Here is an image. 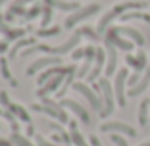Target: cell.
<instances>
[{"label": "cell", "instance_id": "9", "mask_svg": "<svg viewBox=\"0 0 150 146\" xmlns=\"http://www.w3.org/2000/svg\"><path fill=\"white\" fill-rule=\"evenodd\" d=\"M60 106L62 108H66V110H71L77 117H79L81 121H83L85 125H88L91 123V117H88V114H87V110H85L83 106H81L79 102H75V100H71V98H62L60 100Z\"/></svg>", "mask_w": 150, "mask_h": 146}, {"label": "cell", "instance_id": "41", "mask_svg": "<svg viewBox=\"0 0 150 146\" xmlns=\"http://www.w3.org/2000/svg\"><path fill=\"white\" fill-rule=\"evenodd\" d=\"M4 2H6V0H0V6H2V4H4Z\"/></svg>", "mask_w": 150, "mask_h": 146}, {"label": "cell", "instance_id": "24", "mask_svg": "<svg viewBox=\"0 0 150 146\" xmlns=\"http://www.w3.org/2000/svg\"><path fill=\"white\" fill-rule=\"evenodd\" d=\"M121 19L123 21H127V19H144V21H150V16L148 13H141V12H131V13H123Z\"/></svg>", "mask_w": 150, "mask_h": 146}, {"label": "cell", "instance_id": "16", "mask_svg": "<svg viewBox=\"0 0 150 146\" xmlns=\"http://www.w3.org/2000/svg\"><path fill=\"white\" fill-rule=\"evenodd\" d=\"M27 2H31V0H13L12 6H10V10H8V13L4 16V21H12L18 13L19 16H21V13H27L25 10H23V6H25Z\"/></svg>", "mask_w": 150, "mask_h": 146}, {"label": "cell", "instance_id": "33", "mask_svg": "<svg viewBox=\"0 0 150 146\" xmlns=\"http://www.w3.org/2000/svg\"><path fill=\"white\" fill-rule=\"evenodd\" d=\"M35 140H37V144H39V146H56L54 142H48L44 137H40V135H35Z\"/></svg>", "mask_w": 150, "mask_h": 146}, {"label": "cell", "instance_id": "13", "mask_svg": "<svg viewBox=\"0 0 150 146\" xmlns=\"http://www.w3.org/2000/svg\"><path fill=\"white\" fill-rule=\"evenodd\" d=\"M27 29H12V27L8 25V23L4 21V18L0 16V33L6 37L8 40H13V39H21L23 35H25Z\"/></svg>", "mask_w": 150, "mask_h": 146}, {"label": "cell", "instance_id": "11", "mask_svg": "<svg viewBox=\"0 0 150 146\" xmlns=\"http://www.w3.org/2000/svg\"><path fill=\"white\" fill-rule=\"evenodd\" d=\"M64 77H67V75H56V77H52V79H48L39 90H37V96L46 98L48 94H52L54 90H58V87H60V85H62V81H64Z\"/></svg>", "mask_w": 150, "mask_h": 146}, {"label": "cell", "instance_id": "32", "mask_svg": "<svg viewBox=\"0 0 150 146\" xmlns=\"http://www.w3.org/2000/svg\"><path fill=\"white\" fill-rule=\"evenodd\" d=\"M39 13H42V8H40L39 4H35V6H33L31 10H29V12L25 13V19H33V18H37Z\"/></svg>", "mask_w": 150, "mask_h": 146}, {"label": "cell", "instance_id": "36", "mask_svg": "<svg viewBox=\"0 0 150 146\" xmlns=\"http://www.w3.org/2000/svg\"><path fill=\"white\" fill-rule=\"evenodd\" d=\"M88 142H91V146H102V142L98 140V137H94V135L88 137Z\"/></svg>", "mask_w": 150, "mask_h": 146}, {"label": "cell", "instance_id": "34", "mask_svg": "<svg viewBox=\"0 0 150 146\" xmlns=\"http://www.w3.org/2000/svg\"><path fill=\"white\" fill-rule=\"evenodd\" d=\"M46 127H48V129H52V131H56V133H64V129H62V125H58V123H54V121H50V123H46Z\"/></svg>", "mask_w": 150, "mask_h": 146}, {"label": "cell", "instance_id": "21", "mask_svg": "<svg viewBox=\"0 0 150 146\" xmlns=\"http://www.w3.org/2000/svg\"><path fill=\"white\" fill-rule=\"evenodd\" d=\"M69 127H71V140H73L75 146H88L87 140H85V137L77 131V123L75 121H69Z\"/></svg>", "mask_w": 150, "mask_h": 146}, {"label": "cell", "instance_id": "8", "mask_svg": "<svg viewBox=\"0 0 150 146\" xmlns=\"http://www.w3.org/2000/svg\"><path fill=\"white\" fill-rule=\"evenodd\" d=\"M54 66H62V60L60 56H44V58H39L31 66L27 67V75H35L39 73L40 69H48V67H54Z\"/></svg>", "mask_w": 150, "mask_h": 146}, {"label": "cell", "instance_id": "29", "mask_svg": "<svg viewBox=\"0 0 150 146\" xmlns=\"http://www.w3.org/2000/svg\"><path fill=\"white\" fill-rule=\"evenodd\" d=\"M52 19V8L50 6H44L42 8V27H46Z\"/></svg>", "mask_w": 150, "mask_h": 146}, {"label": "cell", "instance_id": "39", "mask_svg": "<svg viewBox=\"0 0 150 146\" xmlns=\"http://www.w3.org/2000/svg\"><path fill=\"white\" fill-rule=\"evenodd\" d=\"M6 50H8V42H0V52L4 54Z\"/></svg>", "mask_w": 150, "mask_h": 146}, {"label": "cell", "instance_id": "6", "mask_svg": "<svg viewBox=\"0 0 150 146\" xmlns=\"http://www.w3.org/2000/svg\"><path fill=\"white\" fill-rule=\"evenodd\" d=\"M102 133H117V135H125V137H137V131L131 125L123 123V121H104L100 125Z\"/></svg>", "mask_w": 150, "mask_h": 146}, {"label": "cell", "instance_id": "3", "mask_svg": "<svg viewBox=\"0 0 150 146\" xmlns=\"http://www.w3.org/2000/svg\"><path fill=\"white\" fill-rule=\"evenodd\" d=\"M73 90H77L79 94H83L85 98L88 100V104L94 108V110L98 111V114H102V110H104V104H102V100H100V96H98V92L94 89H91L87 83H81V81H75L73 85Z\"/></svg>", "mask_w": 150, "mask_h": 146}, {"label": "cell", "instance_id": "40", "mask_svg": "<svg viewBox=\"0 0 150 146\" xmlns=\"http://www.w3.org/2000/svg\"><path fill=\"white\" fill-rule=\"evenodd\" d=\"M139 146H150V142H142V144H139Z\"/></svg>", "mask_w": 150, "mask_h": 146}, {"label": "cell", "instance_id": "28", "mask_svg": "<svg viewBox=\"0 0 150 146\" xmlns=\"http://www.w3.org/2000/svg\"><path fill=\"white\" fill-rule=\"evenodd\" d=\"M79 33H81V37H88V39H93V40H98V33L93 31V27H81Z\"/></svg>", "mask_w": 150, "mask_h": 146}, {"label": "cell", "instance_id": "27", "mask_svg": "<svg viewBox=\"0 0 150 146\" xmlns=\"http://www.w3.org/2000/svg\"><path fill=\"white\" fill-rule=\"evenodd\" d=\"M91 66H93V62H91V60H85V63L79 67V69H77V77H87V75H88V71L93 69Z\"/></svg>", "mask_w": 150, "mask_h": 146}, {"label": "cell", "instance_id": "42", "mask_svg": "<svg viewBox=\"0 0 150 146\" xmlns=\"http://www.w3.org/2000/svg\"><path fill=\"white\" fill-rule=\"evenodd\" d=\"M0 127H2V125H0Z\"/></svg>", "mask_w": 150, "mask_h": 146}, {"label": "cell", "instance_id": "31", "mask_svg": "<svg viewBox=\"0 0 150 146\" xmlns=\"http://www.w3.org/2000/svg\"><path fill=\"white\" fill-rule=\"evenodd\" d=\"M69 85H73V75H67L66 77V81H64V85H62V89L58 90V98H64V92L67 90V87Z\"/></svg>", "mask_w": 150, "mask_h": 146}, {"label": "cell", "instance_id": "1", "mask_svg": "<svg viewBox=\"0 0 150 146\" xmlns=\"http://www.w3.org/2000/svg\"><path fill=\"white\" fill-rule=\"evenodd\" d=\"M33 110L52 115V117H56L60 123H69V117H67V114H66V108L60 106V102H52L50 98H44L42 104H33Z\"/></svg>", "mask_w": 150, "mask_h": 146}, {"label": "cell", "instance_id": "15", "mask_svg": "<svg viewBox=\"0 0 150 146\" xmlns=\"http://www.w3.org/2000/svg\"><path fill=\"white\" fill-rule=\"evenodd\" d=\"M117 33L127 37V39H131V42H135L137 46H144V37L137 29H133V27H117Z\"/></svg>", "mask_w": 150, "mask_h": 146}, {"label": "cell", "instance_id": "30", "mask_svg": "<svg viewBox=\"0 0 150 146\" xmlns=\"http://www.w3.org/2000/svg\"><path fill=\"white\" fill-rule=\"evenodd\" d=\"M110 140L114 142L115 146H129V144H127V140H125L121 135H117V133H112V135H110Z\"/></svg>", "mask_w": 150, "mask_h": 146}, {"label": "cell", "instance_id": "19", "mask_svg": "<svg viewBox=\"0 0 150 146\" xmlns=\"http://www.w3.org/2000/svg\"><path fill=\"white\" fill-rule=\"evenodd\" d=\"M148 111H150V98H144L139 106V123H141V127L148 125Z\"/></svg>", "mask_w": 150, "mask_h": 146}, {"label": "cell", "instance_id": "25", "mask_svg": "<svg viewBox=\"0 0 150 146\" xmlns=\"http://www.w3.org/2000/svg\"><path fill=\"white\" fill-rule=\"evenodd\" d=\"M0 73H2V77H4V79L13 81V79H12V75H10V69H8V60H6L4 56L0 58Z\"/></svg>", "mask_w": 150, "mask_h": 146}, {"label": "cell", "instance_id": "10", "mask_svg": "<svg viewBox=\"0 0 150 146\" xmlns=\"http://www.w3.org/2000/svg\"><path fill=\"white\" fill-rule=\"evenodd\" d=\"M106 44H114L117 46L119 50H125V52H131L133 50V42L131 40H125V39H119V33H117V27H110V31H108L106 35Z\"/></svg>", "mask_w": 150, "mask_h": 146}, {"label": "cell", "instance_id": "5", "mask_svg": "<svg viewBox=\"0 0 150 146\" xmlns=\"http://www.w3.org/2000/svg\"><path fill=\"white\" fill-rule=\"evenodd\" d=\"M0 102L6 106V110H10L16 117H19V119L23 121V123L27 125H31V115L27 114V110L23 106H19V104H13V102H10V96L6 90H0Z\"/></svg>", "mask_w": 150, "mask_h": 146}, {"label": "cell", "instance_id": "14", "mask_svg": "<svg viewBox=\"0 0 150 146\" xmlns=\"http://www.w3.org/2000/svg\"><path fill=\"white\" fill-rule=\"evenodd\" d=\"M148 87H150V66L144 69V75L141 77V81H139L135 87H131V90H129L127 94H129V96H139V94L144 92Z\"/></svg>", "mask_w": 150, "mask_h": 146}, {"label": "cell", "instance_id": "7", "mask_svg": "<svg viewBox=\"0 0 150 146\" xmlns=\"http://www.w3.org/2000/svg\"><path fill=\"white\" fill-rule=\"evenodd\" d=\"M98 12H100V6L98 4H88V6H85V8H81V10H75V13H71L69 18L66 19V29H71V27L77 25L79 21L91 18L93 13H98Z\"/></svg>", "mask_w": 150, "mask_h": 146}, {"label": "cell", "instance_id": "2", "mask_svg": "<svg viewBox=\"0 0 150 146\" xmlns=\"http://www.w3.org/2000/svg\"><path fill=\"white\" fill-rule=\"evenodd\" d=\"M98 87H100V92L102 96H104V110H102V117H110L112 111H114L115 108V94H114V87H112V83L108 81V77H102V79H98Z\"/></svg>", "mask_w": 150, "mask_h": 146}, {"label": "cell", "instance_id": "12", "mask_svg": "<svg viewBox=\"0 0 150 146\" xmlns=\"http://www.w3.org/2000/svg\"><path fill=\"white\" fill-rule=\"evenodd\" d=\"M117 67V50L114 44H106V77L114 75Z\"/></svg>", "mask_w": 150, "mask_h": 146}, {"label": "cell", "instance_id": "37", "mask_svg": "<svg viewBox=\"0 0 150 146\" xmlns=\"http://www.w3.org/2000/svg\"><path fill=\"white\" fill-rule=\"evenodd\" d=\"M12 140H6V138H0V146H12Z\"/></svg>", "mask_w": 150, "mask_h": 146}, {"label": "cell", "instance_id": "23", "mask_svg": "<svg viewBox=\"0 0 150 146\" xmlns=\"http://www.w3.org/2000/svg\"><path fill=\"white\" fill-rule=\"evenodd\" d=\"M10 140H12L13 144H18V146H35V144H31V142L27 140L23 135H19V133H12V135H10Z\"/></svg>", "mask_w": 150, "mask_h": 146}, {"label": "cell", "instance_id": "38", "mask_svg": "<svg viewBox=\"0 0 150 146\" xmlns=\"http://www.w3.org/2000/svg\"><path fill=\"white\" fill-rule=\"evenodd\" d=\"M27 135H29V137H33V135H35V129H33V125H27Z\"/></svg>", "mask_w": 150, "mask_h": 146}, {"label": "cell", "instance_id": "26", "mask_svg": "<svg viewBox=\"0 0 150 146\" xmlns=\"http://www.w3.org/2000/svg\"><path fill=\"white\" fill-rule=\"evenodd\" d=\"M60 31H62L60 27H50V29H39L37 35H39V37H54V35H58Z\"/></svg>", "mask_w": 150, "mask_h": 146}, {"label": "cell", "instance_id": "22", "mask_svg": "<svg viewBox=\"0 0 150 146\" xmlns=\"http://www.w3.org/2000/svg\"><path fill=\"white\" fill-rule=\"evenodd\" d=\"M0 115H2V117H6V119L10 121L13 133H19V125H18V121H16V115H13L12 111H10V110H0Z\"/></svg>", "mask_w": 150, "mask_h": 146}, {"label": "cell", "instance_id": "17", "mask_svg": "<svg viewBox=\"0 0 150 146\" xmlns=\"http://www.w3.org/2000/svg\"><path fill=\"white\" fill-rule=\"evenodd\" d=\"M127 63L131 67H135V73H141L142 69H146V56L144 52H139L137 56H131V54H127Z\"/></svg>", "mask_w": 150, "mask_h": 146}, {"label": "cell", "instance_id": "18", "mask_svg": "<svg viewBox=\"0 0 150 146\" xmlns=\"http://www.w3.org/2000/svg\"><path fill=\"white\" fill-rule=\"evenodd\" d=\"M44 4L50 6V8H56V10H64V12L79 10V4H77V2H67V0H44Z\"/></svg>", "mask_w": 150, "mask_h": 146}, {"label": "cell", "instance_id": "35", "mask_svg": "<svg viewBox=\"0 0 150 146\" xmlns=\"http://www.w3.org/2000/svg\"><path fill=\"white\" fill-rule=\"evenodd\" d=\"M71 56H73V60H79V58H83V56H85V48H75Z\"/></svg>", "mask_w": 150, "mask_h": 146}, {"label": "cell", "instance_id": "4", "mask_svg": "<svg viewBox=\"0 0 150 146\" xmlns=\"http://www.w3.org/2000/svg\"><path fill=\"white\" fill-rule=\"evenodd\" d=\"M129 69L127 67H121V69L115 73V81H114V94H115V100H117V106L123 108L127 98H125V83L129 81Z\"/></svg>", "mask_w": 150, "mask_h": 146}, {"label": "cell", "instance_id": "20", "mask_svg": "<svg viewBox=\"0 0 150 146\" xmlns=\"http://www.w3.org/2000/svg\"><path fill=\"white\" fill-rule=\"evenodd\" d=\"M35 44H37L35 39H31V37H29V39H19L18 42H16V46L10 50V56L16 58V56H18V52H19L21 48H29V46H35Z\"/></svg>", "mask_w": 150, "mask_h": 146}]
</instances>
